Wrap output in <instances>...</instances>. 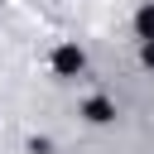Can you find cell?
I'll return each mask as SVG.
<instances>
[{"instance_id": "6da1fadb", "label": "cell", "mask_w": 154, "mask_h": 154, "mask_svg": "<svg viewBox=\"0 0 154 154\" xmlns=\"http://www.w3.org/2000/svg\"><path fill=\"white\" fill-rule=\"evenodd\" d=\"M82 67H87V53H82L77 43H58V48H53V72H58V77H77Z\"/></svg>"}, {"instance_id": "7a4b0ae2", "label": "cell", "mask_w": 154, "mask_h": 154, "mask_svg": "<svg viewBox=\"0 0 154 154\" xmlns=\"http://www.w3.org/2000/svg\"><path fill=\"white\" fill-rule=\"evenodd\" d=\"M82 116H87L91 125H106V120H116V106H111L106 96H87V101H82Z\"/></svg>"}, {"instance_id": "3957f363", "label": "cell", "mask_w": 154, "mask_h": 154, "mask_svg": "<svg viewBox=\"0 0 154 154\" xmlns=\"http://www.w3.org/2000/svg\"><path fill=\"white\" fill-rule=\"evenodd\" d=\"M135 34H140L144 43H154V0L140 5V14H135Z\"/></svg>"}, {"instance_id": "277c9868", "label": "cell", "mask_w": 154, "mask_h": 154, "mask_svg": "<svg viewBox=\"0 0 154 154\" xmlns=\"http://www.w3.org/2000/svg\"><path fill=\"white\" fill-rule=\"evenodd\" d=\"M140 58H144V67H154V43H144V48H140Z\"/></svg>"}]
</instances>
